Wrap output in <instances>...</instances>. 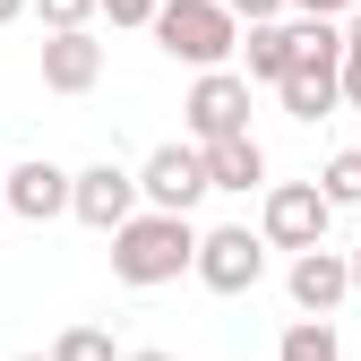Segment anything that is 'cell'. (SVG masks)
<instances>
[{
  "instance_id": "1",
  "label": "cell",
  "mask_w": 361,
  "mask_h": 361,
  "mask_svg": "<svg viewBox=\"0 0 361 361\" xmlns=\"http://www.w3.org/2000/svg\"><path fill=\"white\" fill-rule=\"evenodd\" d=\"M112 276H121L129 293H155V284L198 276V224L172 215V207H138V215L112 233Z\"/></svg>"
},
{
  "instance_id": "2",
  "label": "cell",
  "mask_w": 361,
  "mask_h": 361,
  "mask_svg": "<svg viewBox=\"0 0 361 361\" xmlns=\"http://www.w3.org/2000/svg\"><path fill=\"white\" fill-rule=\"evenodd\" d=\"M155 43L172 61H190V69H224L241 52V18L224 0H164L155 9Z\"/></svg>"
},
{
  "instance_id": "3",
  "label": "cell",
  "mask_w": 361,
  "mask_h": 361,
  "mask_svg": "<svg viewBox=\"0 0 361 361\" xmlns=\"http://www.w3.org/2000/svg\"><path fill=\"white\" fill-rule=\"evenodd\" d=\"M267 233H250V224H215V233H198V284L207 293H258V276H267Z\"/></svg>"
},
{
  "instance_id": "4",
  "label": "cell",
  "mask_w": 361,
  "mask_h": 361,
  "mask_svg": "<svg viewBox=\"0 0 361 361\" xmlns=\"http://www.w3.org/2000/svg\"><path fill=\"white\" fill-rule=\"evenodd\" d=\"M327 215H336V198L319 190V180H267L258 233L276 241V250H319V241H327Z\"/></svg>"
},
{
  "instance_id": "5",
  "label": "cell",
  "mask_w": 361,
  "mask_h": 361,
  "mask_svg": "<svg viewBox=\"0 0 361 361\" xmlns=\"http://www.w3.org/2000/svg\"><path fill=\"white\" fill-rule=\"evenodd\" d=\"M138 190H147V207H172V215H190V207L215 190V172H207V147H198V138H172V147H155V155L138 164Z\"/></svg>"
},
{
  "instance_id": "6",
  "label": "cell",
  "mask_w": 361,
  "mask_h": 361,
  "mask_svg": "<svg viewBox=\"0 0 361 361\" xmlns=\"http://www.w3.org/2000/svg\"><path fill=\"white\" fill-rule=\"evenodd\" d=\"M180 121H190V138L215 147L233 138V129H250V69H198L190 104H180Z\"/></svg>"
},
{
  "instance_id": "7",
  "label": "cell",
  "mask_w": 361,
  "mask_h": 361,
  "mask_svg": "<svg viewBox=\"0 0 361 361\" xmlns=\"http://www.w3.org/2000/svg\"><path fill=\"white\" fill-rule=\"evenodd\" d=\"M138 207H147L138 172H121L112 155H104V164H86V172H78V190H69V215H78V224H95V233H121Z\"/></svg>"
},
{
  "instance_id": "8",
  "label": "cell",
  "mask_w": 361,
  "mask_h": 361,
  "mask_svg": "<svg viewBox=\"0 0 361 361\" xmlns=\"http://www.w3.org/2000/svg\"><path fill=\"white\" fill-rule=\"evenodd\" d=\"M293 310H310V319H336V301H353V250H293V276H284Z\"/></svg>"
},
{
  "instance_id": "9",
  "label": "cell",
  "mask_w": 361,
  "mask_h": 361,
  "mask_svg": "<svg viewBox=\"0 0 361 361\" xmlns=\"http://www.w3.org/2000/svg\"><path fill=\"white\" fill-rule=\"evenodd\" d=\"M0 180H9V215H18V224H52V215H69V190H78V172H61L52 155H26V164L0 172Z\"/></svg>"
},
{
  "instance_id": "10",
  "label": "cell",
  "mask_w": 361,
  "mask_h": 361,
  "mask_svg": "<svg viewBox=\"0 0 361 361\" xmlns=\"http://www.w3.org/2000/svg\"><path fill=\"white\" fill-rule=\"evenodd\" d=\"M95 78H104V43L86 35V26L43 35V86H52V95H86Z\"/></svg>"
},
{
  "instance_id": "11",
  "label": "cell",
  "mask_w": 361,
  "mask_h": 361,
  "mask_svg": "<svg viewBox=\"0 0 361 361\" xmlns=\"http://www.w3.org/2000/svg\"><path fill=\"white\" fill-rule=\"evenodd\" d=\"M207 172H215V190L250 198V190H267V147L250 138V129H233V138H215V147H207Z\"/></svg>"
},
{
  "instance_id": "12",
  "label": "cell",
  "mask_w": 361,
  "mask_h": 361,
  "mask_svg": "<svg viewBox=\"0 0 361 361\" xmlns=\"http://www.w3.org/2000/svg\"><path fill=\"white\" fill-rule=\"evenodd\" d=\"M241 52H250V78H258V86H276V78L293 69V52H301V43H293V18L250 26V35H241Z\"/></svg>"
},
{
  "instance_id": "13",
  "label": "cell",
  "mask_w": 361,
  "mask_h": 361,
  "mask_svg": "<svg viewBox=\"0 0 361 361\" xmlns=\"http://www.w3.org/2000/svg\"><path fill=\"white\" fill-rule=\"evenodd\" d=\"M276 361H344V344H336L327 319H310V310H301V319L284 327V344H276Z\"/></svg>"
},
{
  "instance_id": "14",
  "label": "cell",
  "mask_w": 361,
  "mask_h": 361,
  "mask_svg": "<svg viewBox=\"0 0 361 361\" xmlns=\"http://www.w3.org/2000/svg\"><path fill=\"white\" fill-rule=\"evenodd\" d=\"M319 190H327L336 207H361V147H344V155L319 164Z\"/></svg>"
},
{
  "instance_id": "15",
  "label": "cell",
  "mask_w": 361,
  "mask_h": 361,
  "mask_svg": "<svg viewBox=\"0 0 361 361\" xmlns=\"http://www.w3.org/2000/svg\"><path fill=\"white\" fill-rule=\"evenodd\" d=\"M52 361H121V353H112L104 327H61L52 336Z\"/></svg>"
},
{
  "instance_id": "16",
  "label": "cell",
  "mask_w": 361,
  "mask_h": 361,
  "mask_svg": "<svg viewBox=\"0 0 361 361\" xmlns=\"http://www.w3.org/2000/svg\"><path fill=\"white\" fill-rule=\"evenodd\" d=\"M35 18H43V35H61V26H95L104 0H35Z\"/></svg>"
},
{
  "instance_id": "17",
  "label": "cell",
  "mask_w": 361,
  "mask_h": 361,
  "mask_svg": "<svg viewBox=\"0 0 361 361\" xmlns=\"http://www.w3.org/2000/svg\"><path fill=\"white\" fill-rule=\"evenodd\" d=\"M344 104H361V9L344 18Z\"/></svg>"
},
{
  "instance_id": "18",
  "label": "cell",
  "mask_w": 361,
  "mask_h": 361,
  "mask_svg": "<svg viewBox=\"0 0 361 361\" xmlns=\"http://www.w3.org/2000/svg\"><path fill=\"white\" fill-rule=\"evenodd\" d=\"M155 9H164V0H104L112 26H155Z\"/></svg>"
},
{
  "instance_id": "19",
  "label": "cell",
  "mask_w": 361,
  "mask_h": 361,
  "mask_svg": "<svg viewBox=\"0 0 361 361\" xmlns=\"http://www.w3.org/2000/svg\"><path fill=\"white\" fill-rule=\"evenodd\" d=\"M224 9H233V18H250V26H267V18H284L293 0H224Z\"/></svg>"
},
{
  "instance_id": "20",
  "label": "cell",
  "mask_w": 361,
  "mask_h": 361,
  "mask_svg": "<svg viewBox=\"0 0 361 361\" xmlns=\"http://www.w3.org/2000/svg\"><path fill=\"white\" fill-rule=\"evenodd\" d=\"M293 9H301V18H353L361 0H293Z\"/></svg>"
},
{
  "instance_id": "21",
  "label": "cell",
  "mask_w": 361,
  "mask_h": 361,
  "mask_svg": "<svg viewBox=\"0 0 361 361\" xmlns=\"http://www.w3.org/2000/svg\"><path fill=\"white\" fill-rule=\"evenodd\" d=\"M26 9H35V0H0V26H18V18H26Z\"/></svg>"
},
{
  "instance_id": "22",
  "label": "cell",
  "mask_w": 361,
  "mask_h": 361,
  "mask_svg": "<svg viewBox=\"0 0 361 361\" xmlns=\"http://www.w3.org/2000/svg\"><path fill=\"white\" fill-rule=\"evenodd\" d=\"M121 361H172V353H155V344H147V353H121Z\"/></svg>"
},
{
  "instance_id": "23",
  "label": "cell",
  "mask_w": 361,
  "mask_h": 361,
  "mask_svg": "<svg viewBox=\"0 0 361 361\" xmlns=\"http://www.w3.org/2000/svg\"><path fill=\"white\" fill-rule=\"evenodd\" d=\"M0 224H9V180H0Z\"/></svg>"
},
{
  "instance_id": "24",
  "label": "cell",
  "mask_w": 361,
  "mask_h": 361,
  "mask_svg": "<svg viewBox=\"0 0 361 361\" xmlns=\"http://www.w3.org/2000/svg\"><path fill=\"white\" fill-rule=\"evenodd\" d=\"M353 293H361V250H353Z\"/></svg>"
},
{
  "instance_id": "25",
  "label": "cell",
  "mask_w": 361,
  "mask_h": 361,
  "mask_svg": "<svg viewBox=\"0 0 361 361\" xmlns=\"http://www.w3.org/2000/svg\"><path fill=\"white\" fill-rule=\"evenodd\" d=\"M18 361H52V353H18Z\"/></svg>"
}]
</instances>
